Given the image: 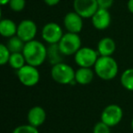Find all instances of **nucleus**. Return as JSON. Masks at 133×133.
I'll return each instance as SVG.
<instances>
[{
  "mask_svg": "<svg viewBox=\"0 0 133 133\" xmlns=\"http://www.w3.org/2000/svg\"><path fill=\"white\" fill-rule=\"evenodd\" d=\"M98 57V51L90 46H81L74 55L75 62L81 68H94Z\"/></svg>",
  "mask_w": 133,
  "mask_h": 133,
  "instance_id": "nucleus-5",
  "label": "nucleus"
},
{
  "mask_svg": "<svg viewBox=\"0 0 133 133\" xmlns=\"http://www.w3.org/2000/svg\"><path fill=\"white\" fill-rule=\"evenodd\" d=\"M116 48V42L114 41V39L106 37L98 41L97 51L100 57H110L115 53Z\"/></svg>",
  "mask_w": 133,
  "mask_h": 133,
  "instance_id": "nucleus-14",
  "label": "nucleus"
},
{
  "mask_svg": "<svg viewBox=\"0 0 133 133\" xmlns=\"http://www.w3.org/2000/svg\"><path fill=\"white\" fill-rule=\"evenodd\" d=\"M96 76L103 80H111L116 78L118 72V65L116 59L110 57H100L94 66Z\"/></svg>",
  "mask_w": 133,
  "mask_h": 133,
  "instance_id": "nucleus-2",
  "label": "nucleus"
},
{
  "mask_svg": "<svg viewBox=\"0 0 133 133\" xmlns=\"http://www.w3.org/2000/svg\"><path fill=\"white\" fill-rule=\"evenodd\" d=\"M17 25L12 19L3 18L0 21V34L6 38H9L17 35Z\"/></svg>",
  "mask_w": 133,
  "mask_h": 133,
  "instance_id": "nucleus-17",
  "label": "nucleus"
},
{
  "mask_svg": "<svg viewBox=\"0 0 133 133\" xmlns=\"http://www.w3.org/2000/svg\"><path fill=\"white\" fill-rule=\"evenodd\" d=\"M97 2H98V8L109 10L112 6L114 0H97Z\"/></svg>",
  "mask_w": 133,
  "mask_h": 133,
  "instance_id": "nucleus-25",
  "label": "nucleus"
},
{
  "mask_svg": "<svg viewBox=\"0 0 133 133\" xmlns=\"http://www.w3.org/2000/svg\"><path fill=\"white\" fill-rule=\"evenodd\" d=\"M64 57L58 44H49L46 46V61H48L50 65L54 66L63 62Z\"/></svg>",
  "mask_w": 133,
  "mask_h": 133,
  "instance_id": "nucleus-16",
  "label": "nucleus"
},
{
  "mask_svg": "<svg viewBox=\"0 0 133 133\" xmlns=\"http://www.w3.org/2000/svg\"><path fill=\"white\" fill-rule=\"evenodd\" d=\"M8 6L12 11L21 12L26 8V0H10Z\"/></svg>",
  "mask_w": 133,
  "mask_h": 133,
  "instance_id": "nucleus-23",
  "label": "nucleus"
},
{
  "mask_svg": "<svg viewBox=\"0 0 133 133\" xmlns=\"http://www.w3.org/2000/svg\"><path fill=\"white\" fill-rule=\"evenodd\" d=\"M26 64V58H25L22 52H19V53H11L9 61H8V65L11 66L12 69H16V70H18L19 69H21Z\"/></svg>",
  "mask_w": 133,
  "mask_h": 133,
  "instance_id": "nucleus-20",
  "label": "nucleus"
},
{
  "mask_svg": "<svg viewBox=\"0 0 133 133\" xmlns=\"http://www.w3.org/2000/svg\"><path fill=\"white\" fill-rule=\"evenodd\" d=\"M83 17L75 11L66 14L63 19V24L68 32L79 34L83 28Z\"/></svg>",
  "mask_w": 133,
  "mask_h": 133,
  "instance_id": "nucleus-11",
  "label": "nucleus"
},
{
  "mask_svg": "<svg viewBox=\"0 0 133 133\" xmlns=\"http://www.w3.org/2000/svg\"><path fill=\"white\" fill-rule=\"evenodd\" d=\"M17 75L20 83L26 87H34L40 80V73L37 68L28 64L17 70Z\"/></svg>",
  "mask_w": 133,
  "mask_h": 133,
  "instance_id": "nucleus-6",
  "label": "nucleus"
},
{
  "mask_svg": "<svg viewBox=\"0 0 133 133\" xmlns=\"http://www.w3.org/2000/svg\"><path fill=\"white\" fill-rule=\"evenodd\" d=\"M22 53L26 64L37 68L46 61V46L37 39L26 42Z\"/></svg>",
  "mask_w": 133,
  "mask_h": 133,
  "instance_id": "nucleus-1",
  "label": "nucleus"
},
{
  "mask_svg": "<svg viewBox=\"0 0 133 133\" xmlns=\"http://www.w3.org/2000/svg\"><path fill=\"white\" fill-rule=\"evenodd\" d=\"M58 46L65 57L74 56L81 48V38L76 33L66 32L64 33L62 38L58 43Z\"/></svg>",
  "mask_w": 133,
  "mask_h": 133,
  "instance_id": "nucleus-4",
  "label": "nucleus"
},
{
  "mask_svg": "<svg viewBox=\"0 0 133 133\" xmlns=\"http://www.w3.org/2000/svg\"><path fill=\"white\" fill-rule=\"evenodd\" d=\"M128 10L130 12L131 14H133V0H129L127 4Z\"/></svg>",
  "mask_w": 133,
  "mask_h": 133,
  "instance_id": "nucleus-27",
  "label": "nucleus"
},
{
  "mask_svg": "<svg viewBox=\"0 0 133 133\" xmlns=\"http://www.w3.org/2000/svg\"><path fill=\"white\" fill-rule=\"evenodd\" d=\"M28 123L36 128L40 127L45 123L46 118V110L41 106H34L28 112Z\"/></svg>",
  "mask_w": 133,
  "mask_h": 133,
  "instance_id": "nucleus-13",
  "label": "nucleus"
},
{
  "mask_svg": "<svg viewBox=\"0 0 133 133\" xmlns=\"http://www.w3.org/2000/svg\"><path fill=\"white\" fill-rule=\"evenodd\" d=\"M131 129H132V130H133V118L131 119Z\"/></svg>",
  "mask_w": 133,
  "mask_h": 133,
  "instance_id": "nucleus-29",
  "label": "nucleus"
},
{
  "mask_svg": "<svg viewBox=\"0 0 133 133\" xmlns=\"http://www.w3.org/2000/svg\"><path fill=\"white\" fill-rule=\"evenodd\" d=\"M63 29L58 24L55 22L46 23L42 28L41 37L46 43L49 44H58L60 39L62 38Z\"/></svg>",
  "mask_w": 133,
  "mask_h": 133,
  "instance_id": "nucleus-8",
  "label": "nucleus"
},
{
  "mask_svg": "<svg viewBox=\"0 0 133 133\" xmlns=\"http://www.w3.org/2000/svg\"><path fill=\"white\" fill-rule=\"evenodd\" d=\"M120 84L127 90L133 91V68L124 70L120 76Z\"/></svg>",
  "mask_w": 133,
  "mask_h": 133,
  "instance_id": "nucleus-19",
  "label": "nucleus"
},
{
  "mask_svg": "<svg viewBox=\"0 0 133 133\" xmlns=\"http://www.w3.org/2000/svg\"><path fill=\"white\" fill-rule=\"evenodd\" d=\"M37 33V26L31 19H24L17 25V36L25 43L34 40Z\"/></svg>",
  "mask_w": 133,
  "mask_h": 133,
  "instance_id": "nucleus-10",
  "label": "nucleus"
},
{
  "mask_svg": "<svg viewBox=\"0 0 133 133\" xmlns=\"http://www.w3.org/2000/svg\"><path fill=\"white\" fill-rule=\"evenodd\" d=\"M92 26L98 30H105L110 26L111 16L109 10L98 8L91 17Z\"/></svg>",
  "mask_w": 133,
  "mask_h": 133,
  "instance_id": "nucleus-12",
  "label": "nucleus"
},
{
  "mask_svg": "<svg viewBox=\"0 0 133 133\" xmlns=\"http://www.w3.org/2000/svg\"><path fill=\"white\" fill-rule=\"evenodd\" d=\"M93 133H110V127L100 120L93 127Z\"/></svg>",
  "mask_w": 133,
  "mask_h": 133,
  "instance_id": "nucleus-24",
  "label": "nucleus"
},
{
  "mask_svg": "<svg viewBox=\"0 0 133 133\" xmlns=\"http://www.w3.org/2000/svg\"><path fill=\"white\" fill-rule=\"evenodd\" d=\"M95 71L92 68H81L79 66L75 72V82L79 85L86 86L92 82L95 76Z\"/></svg>",
  "mask_w": 133,
  "mask_h": 133,
  "instance_id": "nucleus-15",
  "label": "nucleus"
},
{
  "mask_svg": "<svg viewBox=\"0 0 133 133\" xmlns=\"http://www.w3.org/2000/svg\"><path fill=\"white\" fill-rule=\"evenodd\" d=\"M10 2V0H0V3L2 6H6V5H8Z\"/></svg>",
  "mask_w": 133,
  "mask_h": 133,
  "instance_id": "nucleus-28",
  "label": "nucleus"
},
{
  "mask_svg": "<svg viewBox=\"0 0 133 133\" xmlns=\"http://www.w3.org/2000/svg\"><path fill=\"white\" fill-rule=\"evenodd\" d=\"M73 8L83 18H91L98 6L97 0H73Z\"/></svg>",
  "mask_w": 133,
  "mask_h": 133,
  "instance_id": "nucleus-9",
  "label": "nucleus"
},
{
  "mask_svg": "<svg viewBox=\"0 0 133 133\" xmlns=\"http://www.w3.org/2000/svg\"><path fill=\"white\" fill-rule=\"evenodd\" d=\"M44 3L48 6H57V4H59L61 0H43Z\"/></svg>",
  "mask_w": 133,
  "mask_h": 133,
  "instance_id": "nucleus-26",
  "label": "nucleus"
},
{
  "mask_svg": "<svg viewBox=\"0 0 133 133\" xmlns=\"http://www.w3.org/2000/svg\"><path fill=\"white\" fill-rule=\"evenodd\" d=\"M10 56H11V52L8 48L6 44H0V65L8 64Z\"/></svg>",
  "mask_w": 133,
  "mask_h": 133,
  "instance_id": "nucleus-21",
  "label": "nucleus"
},
{
  "mask_svg": "<svg viewBox=\"0 0 133 133\" xmlns=\"http://www.w3.org/2000/svg\"><path fill=\"white\" fill-rule=\"evenodd\" d=\"M25 44L26 43L18 36L16 35L12 37H9L6 45L11 53H19V52H23Z\"/></svg>",
  "mask_w": 133,
  "mask_h": 133,
  "instance_id": "nucleus-18",
  "label": "nucleus"
},
{
  "mask_svg": "<svg viewBox=\"0 0 133 133\" xmlns=\"http://www.w3.org/2000/svg\"><path fill=\"white\" fill-rule=\"evenodd\" d=\"M123 118V109L120 106L117 104H110L108 105L102 110L100 119L109 125V127H114L118 125Z\"/></svg>",
  "mask_w": 133,
  "mask_h": 133,
  "instance_id": "nucleus-7",
  "label": "nucleus"
},
{
  "mask_svg": "<svg viewBox=\"0 0 133 133\" xmlns=\"http://www.w3.org/2000/svg\"><path fill=\"white\" fill-rule=\"evenodd\" d=\"M12 133H39L37 128L30 125V124H25V125L17 126L13 129Z\"/></svg>",
  "mask_w": 133,
  "mask_h": 133,
  "instance_id": "nucleus-22",
  "label": "nucleus"
},
{
  "mask_svg": "<svg viewBox=\"0 0 133 133\" xmlns=\"http://www.w3.org/2000/svg\"><path fill=\"white\" fill-rule=\"evenodd\" d=\"M75 72L71 66L64 62L54 65L51 68V78L60 85H69L75 82Z\"/></svg>",
  "mask_w": 133,
  "mask_h": 133,
  "instance_id": "nucleus-3",
  "label": "nucleus"
}]
</instances>
